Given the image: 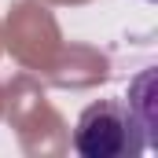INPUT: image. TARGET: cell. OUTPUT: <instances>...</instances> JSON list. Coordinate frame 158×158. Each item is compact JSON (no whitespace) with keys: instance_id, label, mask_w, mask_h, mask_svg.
<instances>
[{"instance_id":"1","label":"cell","mask_w":158,"mask_h":158,"mask_svg":"<svg viewBox=\"0 0 158 158\" xmlns=\"http://www.w3.org/2000/svg\"><path fill=\"white\" fill-rule=\"evenodd\" d=\"M155 143V99H99L85 107L74 129V151L85 158H136Z\"/></svg>"}]
</instances>
